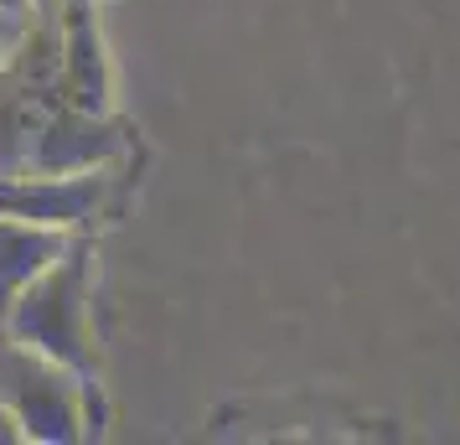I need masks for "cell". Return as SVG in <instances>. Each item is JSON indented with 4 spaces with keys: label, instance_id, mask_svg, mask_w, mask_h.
Segmentation results:
<instances>
[{
    "label": "cell",
    "instance_id": "obj_6",
    "mask_svg": "<svg viewBox=\"0 0 460 445\" xmlns=\"http://www.w3.org/2000/svg\"><path fill=\"white\" fill-rule=\"evenodd\" d=\"M67 244H73V234H63V228H42V223L0 212V311L22 296L47 264H58L67 254Z\"/></svg>",
    "mask_w": 460,
    "mask_h": 445
},
{
    "label": "cell",
    "instance_id": "obj_5",
    "mask_svg": "<svg viewBox=\"0 0 460 445\" xmlns=\"http://www.w3.org/2000/svg\"><path fill=\"white\" fill-rule=\"evenodd\" d=\"M58 93L67 104L93 109V114H109V58H104V37H99V22H93V5L88 0H73L63 16V52H58Z\"/></svg>",
    "mask_w": 460,
    "mask_h": 445
},
{
    "label": "cell",
    "instance_id": "obj_1",
    "mask_svg": "<svg viewBox=\"0 0 460 445\" xmlns=\"http://www.w3.org/2000/svg\"><path fill=\"white\" fill-rule=\"evenodd\" d=\"M0 332L42 358L93 378V332H88V244H67L58 264L26 285L0 311Z\"/></svg>",
    "mask_w": 460,
    "mask_h": 445
},
{
    "label": "cell",
    "instance_id": "obj_8",
    "mask_svg": "<svg viewBox=\"0 0 460 445\" xmlns=\"http://www.w3.org/2000/svg\"><path fill=\"white\" fill-rule=\"evenodd\" d=\"M31 5H37V0H0L5 16H31Z\"/></svg>",
    "mask_w": 460,
    "mask_h": 445
},
{
    "label": "cell",
    "instance_id": "obj_3",
    "mask_svg": "<svg viewBox=\"0 0 460 445\" xmlns=\"http://www.w3.org/2000/svg\"><path fill=\"white\" fill-rule=\"evenodd\" d=\"M129 150V129L109 114L78 109L58 99L42 114V125L31 135V146L22 156V171H42V176H63V171H93V166H114Z\"/></svg>",
    "mask_w": 460,
    "mask_h": 445
},
{
    "label": "cell",
    "instance_id": "obj_2",
    "mask_svg": "<svg viewBox=\"0 0 460 445\" xmlns=\"http://www.w3.org/2000/svg\"><path fill=\"white\" fill-rule=\"evenodd\" d=\"M84 373H73V368L42 358L0 332V404L11 409L22 441H84Z\"/></svg>",
    "mask_w": 460,
    "mask_h": 445
},
{
    "label": "cell",
    "instance_id": "obj_4",
    "mask_svg": "<svg viewBox=\"0 0 460 445\" xmlns=\"http://www.w3.org/2000/svg\"><path fill=\"white\" fill-rule=\"evenodd\" d=\"M109 166L93 171H63V176H42V171H16L0 176V212L5 218H26L42 228H63L78 234L88 228L109 202Z\"/></svg>",
    "mask_w": 460,
    "mask_h": 445
},
{
    "label": "cell",
    "instance_id": "obj_7",
    "mask_svg": "<svg viewBox=\"0 0 460 445\" xmlns=\"http://www.w3.org/2000/svg\"><path fill=\"white\" fill-rule=\"evenodd\" d=\"M22 22L26 16H5L0 11V73H11V63L22 58Z\"/></svg>",
    "mask_w": 460,
    "mask_h": 445
}]
</instances>
